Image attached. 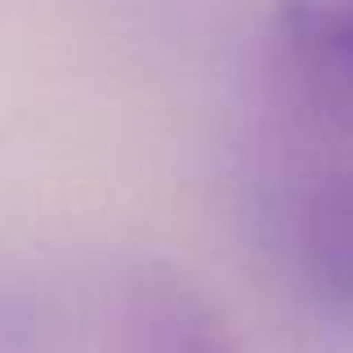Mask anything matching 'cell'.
Here are the masks:
<instances>
[{"mask_svg": "<svg viewBox=\"0 0 353 353\" xmlns=\"http://www.w3.org/2000/svg\"><path fill=\"white\" fill-rule=\"evenodd\" d=\"M0 353H41V327L27 300L0 286Z\"/></svg>", "mask_w": 353, "mask_h": 353, "instance_id": "4", "label": "cell"}, {"mask_svg": "<svg viewBox=\"0 0 353 353\" xmlns=\"http://www.w3.org/2000/svg\"><path fill=\"white\" fill-rule=\"evenodd\" d=\"M130 353H237L224 313L170 264H143L125 295Z\"/></svg>", "mask_w": 353, "mask_h": 353, "instance_id": "2", "label": "cell"}, {"mask_svg": "<svg viewBox=\"0 0 353 353\" xmlns=\"http://www.w3.org/2000/svg\"><path fill=\"white\" fill-rule=\"evenodd\" d=\"M268 59L300 112L353 125V0H273Z\"/></svg>", "mask_w": 353, "mask_h": 353, "instance_id": "1", "label": "cell"}, {"mask_svg": "<svg viewBox=\"0 0 353 353\" xmlns=\"http://www.w3.org/2000/svg\"><path fill=\"white\" fill-rule=\"evenodd\" d=\"M291 255L309 300L331 318H353V165L313 179L300 197Z\"/></svg>", "mask_w": 353, "mask_h": 353, "instance_id": "3", "label": "cell"}]
</instances>
